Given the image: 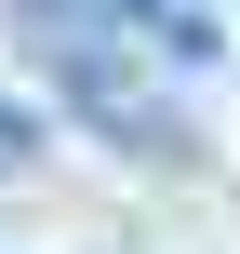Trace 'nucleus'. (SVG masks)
<instances>
[{
	"instance_id": "1",
	"label": "nucleus",
	"mask_w": 240,
	"mask_h": 254,
	"mask_svg": "<svg viewBox=\"0 0 240 254\" xmlns=\"http://www.w3.org/2000/svg\"><path fill=\"white\" fill-rule=\"evenodd\" d=\"M94 147H120L134 174H214V134L160 94V80H120V94H94V107H67Z\"/></svg>"
},
{
	"instance_id": "2",
	"label": "nucleus",
	"mask_w": 240,
	"mask_h": 254,
	"mask_svg": "<svg viewBox=\"0 0 240 254\" xmlns=\"http://www.w3.org/2000/svg\"><path fill=\"white\" fill-rule=\"evenodd\" d=\"M27 174H40V107L0 94V188H27Z\"/></svg>"
}]
</instances>
